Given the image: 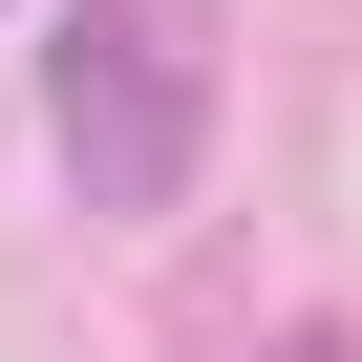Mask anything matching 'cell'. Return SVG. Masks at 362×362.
Returning <instances> with one entry per match:
<instances>
[{"mask_svg": "<svg viewBox=\"0 0 362 362\" xmlns=\"http://www.w3.org/2000/svg\"><path fill=\"white\" fill-rule=\"evenodd\" d=\"M192 128H214L192 0H86V22H64V170L107 214H170V192H192Z\"/></svg>", "mask_w": 362, "mask_h": 362, "instance_id": "6da1fadb", "label": "cell"}, {"mask_svg": "<svg viewBox=\"0 0 362 362\" xmlns=\"http://www.w3.org/2000/svg\"><path fill=\"white\" fill-rule=\"evenodd\" d=\"M277 362H341V341H277Z\"/></svg>", "mask_w": 362, "mask_h": 362, "instance_id": "7a4b0ae2", "label": "cell"}]
</instances>
